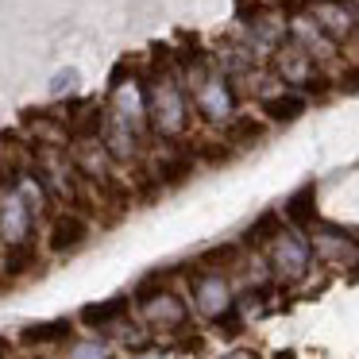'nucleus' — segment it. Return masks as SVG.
Returning a JSON list of instances; mask_svg holds the SVG:
<instances>
[{
    "mask_svg": "<svg viewBox=\"0 0 359 359\" xmlns=\"http://www.w3.org/2000/svg\"><path fill=\"white\" fill-rule=\"evenodd\" d=\"M194 170H197V158H194V151H178V155H163L155 163V178H158V186H166V189H178V186H186L189 178H194Z\"/></svg>",
    "mask_w": 359,
    "mask_h": 359,
    "instance_id": "f8f14e48",
    "label": "nucleus"
},
{
    "mask_svg": "<svg viewBox=\"0 0 359 359\" xmlns=\"http://www.w3.org/2000/svg\"><path fill=\"white\" fill-rule=\"evenodd\" d=\"M8 351H12V344L4 340V336H0V359H8Z\"/></svg>",
    "mask_w": 359,
    "mask_h": 359,
    "instance_id": "c756f323",
    "label": "nucleus"
},
{
    "mask_svg": "<svg viewBox=\"0 0 359 359\" xmlns=\"http://www.w3.org/2000/svg\"><path fill=\"white\" fill-rule=\"evenodd\" d=\"M232 104H236V93L228 86V78H220V74H212V78H205V86H197V112L209 124H224L232 116Z\"/></svg>",
    "mask_w": 359,
    "mask_h": 359,
    "instance_id": "423d86ee",
    "label": "nucleus"
},
{
    "mask_svg": "<svg viewBox=\"0 0 359 359\" xmlns=\"http://www.w3.org/2000/svg\"><path fill=\"white\" fill-rule=\"evenodd\" d=\"M78 86V70H62L55 81H50V97H66V89Z\"/></svg>",
    "mask_w": 359,
    "mask_h": 359,
    "instance_id": "a878e982",
    "label": "nucleus"
},
{
    "mask_svg": "<svg viewBox=\"0 0 359 359\" xmlns=\"http://www.w3.org/2000/svg\"><path fill=\"white\" fill-rule=\"evenodd\" d=\"M309 109V101H305L302 93H274V97H263V116L271 120V124H294L302 112Z\"/></svg>",
    "mask_w": 359,
    "mask_h": 359,
    "instance_id": "ddd939ff",
    "label": "nucleus"
},
{
    "mask_svg": "<svg viewBox=\"0 0 359 359\" xmlns=\"http://www.w3.org/2000/svg\"><path fill=\"white\" fill-rule=\"evenodd\" d=\"M189 297H194V309L201 313L205 320L224 317V313L236 305L232 278H228L224 271H205V266L189 274Z\"/></svg>",
    "mask_w": 359,
    "mask_h": 359,
    "instance_id": "20e7f679",
    "label": "nucleus"
},
{
    "mask_svg": "<svg viewBox=\"0 0 359 359\" xmlns=\"http://www.w3.org/2000/svg\"><path fill=\"white\" fill-rule=\"evenodd\" d=\"M135 359H174L170 351H143V355H135Z\"/></svg>",
    "mask_w": 359,
    "mask_h": 359,
    "instance_id": "c85d7f7f",
    "label": "nucleus"
},
{
    "mask_svg": "<svg viewBox=\"0 0 359 359\" xmlns=\"http://www.w3.org/2000/svg\"><path fill=\"white\" fill-rule=\"evenodd\" d=\"M89 240V220L81 212H58L47 228V251L50 255H70L74 248Z\"/></svg>",
    "mask_w": 359,
    "mask_h": 359,
    "instance_id": "0eeeda50",
    "label": "nucleus"
},
{
    "mask_svg": "<svg viewBox=\"0 0 359 359\" xmlns=\"http://www.w3.org/2000/svg\"><path fill=\"white\" fill-rule=\"evenodd\" d=\"M282 217H286V228L309 232V228L317 224V217H320V209H317V182H305L302 189H294V194L286 197V205H282Z\"/></svg>",
    "mask_w": 359,
    "mask_h": 359,
    "instance_id": "1a4fd4ad",
    "label": "nucleus"
},
{
    "mask_svg": "<svg viewBox=\"0 0 359 359\" xmlns=\"http://www.w3.org/2000/svg\"><path fill=\"white\" fill-rule=\"evenodd\" d=\"M135 74H140V62H135L132 55L120 58V66L112 70V78H109V93H120V89H128V81H132Z\"/></svg>",
    "mask_w": 359,
    "mask_h": 359,
    "instance_id": "412c9836",
    "label": "nucleus"
},
{
    "mask_svg": "<svg viewBox=\"0 0 359 359\" xmlns=\"http://www.w3.org/2000/svg\"><path fill=\"white\" fill-rule=\"evenodd\" d=\"M32 232H35V209L20 194V186L4 182L0 186V243H4V251L32 243Z\"/></svg>",
    "mask_w": 359,
    "mask_h": 359,
    "instance_id": "7ed1b4c3",
    "label": "nucleus"
},
{
    "mask_svg": "<svg viewBox=\"0 0 359 359\" xmlns=\"http://www.w3.org/2000/svg\"><path fill=\"white\" fill-rule=\"evenodd\" d=\"M35 263H39V251H35L32 243L8 248L4 251V278H24L27 271H35Z\"/></svg>",
    "mask_w": 359,
    "mask_h": 359,
    "instance_id": "a211bd4d",
    "label": "nucleus"
},
{
    "mask_svg": "<svg viewBox=\"0 0 359 359\" xmlns=\"http://www.w3.org/2000/svg\"><path fill=\"white\" fill-rule=\"evenodd\" d=\"M274 70H278L282 78H294V74H297V81H302V86L313 78V74H317V70H313V58H309V50H305L302 43H297V47H286V50H278V55H274Z\"/></svg>",
    "mask_w": 359,
    "mask_h": 359,
    "instance_id": "2eb2a0df",
    "label": "nucleus"
},
{
    "mask_svg": "<svg viewBox=\"0 0 359 359\" xmlns=\"http://www.w3.org/2000/svg\"><path fill=\"white\" fill-rule=\"evenodd\" d=\"M282 228H286V224H282V217H278L274 209H266L263 217H259L255 224H251L248 232L240 236V248H248V251H266V248L274 243V236L282 232Z\"/></svg>",
    "mask_w": 359,
    "mask_h": 359,
    "instance_id": "4468645a",
    "label": "nucleus"
},
{
    "mask_svg": "<svg viewBox=\"0 0 359 359\" xmlns=\"http://www.w3.org/2000/svg\"><path fill=\"white\" fill-rule=\"evenodd\" d=\"M266 4H282V8H290V12H294V8H305L302 0H266Z\"/></svg>",
    "mask_w": 359,
    "mask_h": 359,
    "instance_id": "cd10ccee",
    "label": "nucleus"
},
{
    "mask_svg": "<svg viewBox=\"0 0 359 359\" xmlns=\"http://www.w3.org/2000/svg\"><path fill=\"white\" fill-rule=\"evenodd\" d=\"M263 135H266V124L259 116H236V120H228L224 140L232 143V147H251V143H259Z\"/></svg>",
    "mask_w": 359,
    "mask_h": 359,
    "instance_id": "dca6fc26",
    "label": "nucleus"
},
{
    "mask_svg": "<svg viewBox=\"0 0 359 359\" xmlns=\"http://www.w3.org/2000/svg\"><path fill=\"white\" fill-rule=\"evenodd\" d=\"M74 340V320L70 317H55V320H39V325L20 328V344L24 348H58V344Z\"/></svg>",
    "mask_w": 359,
    "mask_h": 359,
    "instance_id": "9d476101",
    "label": "nucleus"
},
{
    "mask_svg": "<svg viewBox=\"0 0 359 359\" xmlns=\"http://www.w3.org/2000/svg\"><path fill=\"white\" fill-rule=\"evenodd\" d=\"M70 359H112V351H109V344H101V340H81L70 348Z\"/></svg>",
    "mask_w": 359,
    "mask_h": 359,
    "instance_id": "4be33fe9",
    "label": "nucleus"
},
{
    "mask_svg": "<svg viewBox=\"0 0 359 359\" xmlns=\"http://www.w3.org/2000/svg\"><path fill=\"white\" fill-rule=\"evenodd\" d=\"M194 158H197V163H205V166H228L236 158V147L228 140H201L194 147Z\"/></svg>",
    "mask_w": 359,
    "mask_h": 359,
    "instance_id": "6ab92c4d",
    "label": "nucleus"
},
{
    "mask_svg": "<svg viewBox=\"0 0 359 359\" xmlns=\"http://www.w3.org/2000/svg\"><path fill=\"white\" fill-rule=\"evenodd\" d=\"M313 255H320L325 263H348V271L359 263V243L351 232H344V228H317V236H313Z\"/></svg>",
    "mask_w": 359,
    "mask_h": 359,
    "instance_id": "6e6552de",
    "label": "nucleus"
},
{
    "mask_svg": "<svg viewBox=\"0 0 359 359\" xmlns=\"http://www.w3.org/2000/svg\"><path fill=\"white\" fill-rule=\"evenodd\" d=\"M332 89H336V81H332V78H325V74H313V78L302 86V93H309L313 101H320V97L332 93Z\"/></svg>",
    "mask_w": 359,
    "mask_h": 359,
    "instance_id": "393cba45",
    "label": "nucleus"
},
{
    "mask_svg": "<svg viewBox=\"0 0 359 359\" xmlns=\"http://www.w3.org/2000/svg\"><path fill=\"white\" fill-rule=\"evenodd\" d=\"M220 359H259V351H251V348H232V351H224Z\"/></svg>",
    "mask_w": 359,
    "mask_h": 359,
    "instance_id": "bb28decb",
    "label": "nucleus"
},
{
    "mask_svg": "<svg viewBox=\"0 0 359 359\" xmlns=\"http://www.w3.org/2000/svg\"><path fill=\"white\" fill-rule=\"evenodd\" d=\"M212 328H217V332H224L228 340H236V336L243 332V313L232 305V309H228L224 317H217V320H212Z\"/></svg>",
    "mask_w": 359,
    "mask_h": 359,
    "instance_id": "5701e85b",
    "label": "nucleus"
},
{
    "mask_svg": "<svg viewBox=\"0 0 359 359\" xmlns=\"http://www.w3.org/2000/svg\"><path fill=\"white\" fill-rule=\"evenodd\" d=\"M140 317L151 332H182L189 325V305L174 290H166V294H158V297L140 305Z\"/></svg>",
    "mask_w": 359,
    "mask_h": 359,
    "instance_id": "39448f33",
    "label": "nucleus"
},
{
    "mask_svg": "<svg viewBox=\"0 0 359 359\" xmlns=\"http://www.w3.org/2000/svg\"><path fill=\"white\" fill-rule=\"evenodd\" d=\"M128 313H132V297L116 294V297H109V302L86 305V309L78 313V320L86 328H112V325H120V320H128Z\"/></svg>",
    "mask_w": 359,
    "mask_h": 359,
    "instance_id": "9b49d317",
    "label": "nucleus"
},
{
    "mask_svg": "<svg viewBox=\"0 0 359 359\" xmlns=\"http://www.w3.org/2000/svg\"><path fill=\"white\" fill-rule=\"evenodd\" d=\"M336 89H340L344 97H359V62H348L340 70V78H336Z\"/></svg>",
    "mask_w": 359,
    "mask_h": 359,
    "instance_id": "b1692460",
    "label": "nucleus"
},
{
    "mask_svg": "<svg viewBox=\"0 0 359 359\" xmlns=\"http://www.w3.org/2000/svg\"><path fill=\"white\" fill-rule=\"evenodd\" d=\"M240 263H243V248H240V243H220V248L205 251V255L197 259V266H205V271H224V274H232Z\"/></svg>",
    "mask_w": 359,
    "mask_h": 359,
    "instance_id": "f3484780",
    "label": "nucleus"
},
{
    "mask_svg": "<svg viewBox=\"0 0 359 359\" xmlns=\"http://www.w3.org/2000/svg\"><path fill=\"white\" fill-rule=\"evenodd\" d=\"M232 12H236V20H240L243 27H255L259 20L271 12V4H266V0H232Z\"/></svg>",
    "mask_w": 359,
    "mask_h": 359,
    "instance_id": "aec40b11",
    "label": "nucleus"
},
{
    "mask_svg": "<svg viewBox=\"0 0 359 359\" xmlns=\"http://www.w3.org/2000/svg\"><path fill=\"white\" fill-rule=\"evenodd\" d=\"M309 266H313V243L297 228H282L274 236V243L266 248V271H271V278L294 286V282H302L309 274Z\"/></svg>",
    "mask_w": 359,
    "mask_h": 359,
    "instance_id": "f03ea898",
    "label": "nucleus"
},
{
    "mask_svg": "<svg viewBox=\"0 0 359 359\" xmlns=\"http://www.w3.org/2000/svg\"><path fill=\"white\" fill-rule=\"evenodd\" d=\"M143 101H147V124L158 135H182L186 132V97L166 74L143 78Z\"/></svg>",
    "mask_w": 359,
    "mask_h": 359,
    "instance_id": "f257e3e1",
    "label": "nucleus"
}]
</instances>
